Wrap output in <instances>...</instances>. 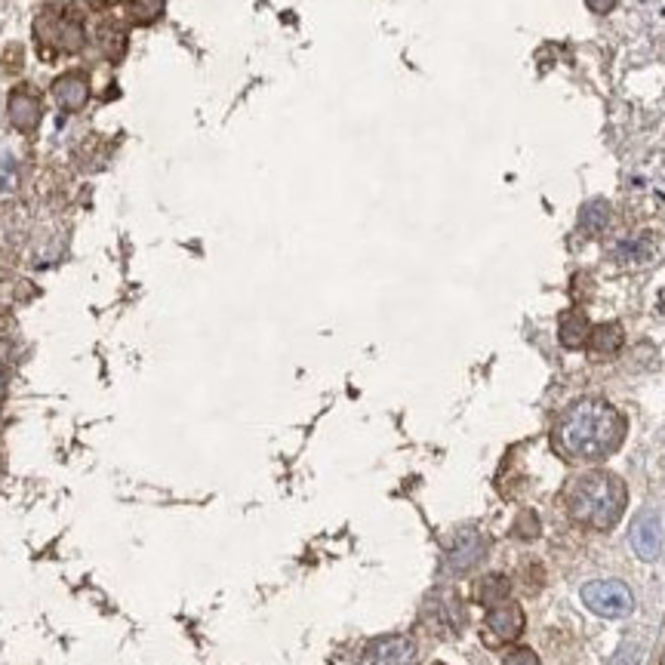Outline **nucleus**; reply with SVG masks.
<instances>
[{
    "mask_svg": "<svg viewBox=\"0 0 665 665\" xmlns=\"http://www.w3.org/2000/svg\"><path fill=\"white\" fill-rule=\"evenodd\" d=\"M625 438V419L601 398H582L561 413L555 425V447L567 459L598 462L619 450Z\"/></svg>",
    "mask_w": 665,
    "mask_h": 665,
    "instance_id": "f257e3e1",
    "label": "nucleus"
},
{
    "mask_svg": "<svg viewBox=\"0 0 665 665\" xmlns=\"http://www.w3.org/2000/svg\"><path fill=\"white\" fill-rule=\"evenodd\" d=\"M625 484L610 472H585L567 490L570 518L582 527L610 530L625 512Z\"/></svg>",
    "mask_w": 665,
    "mask_h": 665,
    "instance_id": "f03ea898",
    "label": "nucleus"
},
{
    "mask_svg": "<svg viewBox=\"0 0 665 665\" xmlns=\"http://www.w3.org/2000/svg\"><path fill=\"white\" fill-rule=\"evenodd\" d=\"M34 41L44 59L59 53H81L87 44L84 16L68 4H50L34 19Z\"/></svg>",
    "mask_w": 665,
    "mask_h": 665,
    "instance_id": "7ed1b4c3",
    "label": "nucleus"
},
{
    "mask_svg": "<svg viewBox=\"0 0 665 665\" xmlns=\"http://www.w3.org/2000/svg\"><path fill=\"white\" fill-rule=\"evenodd\" d=\"M582 601L592 613L604 616V619H622L629 616L632 607H635V598L629 592V585H622L616 579H598V582H589L582 589Z\"/></svg>",
    "mask_w": 665,
    "mask_h": 665,
    "instance_id": "20e7f679",
    "label": "nucleus"
},
{
    "mask_svg": "<svg viewBox=\"0 0 665 665\" xmlns=\"http://www.w3.org/2000/svg\"><path fill=\"white\" fill-rule=\"evenodd\" d=\"M422 619L435 635H459L465 625V604L453 592H435L422 607Z\"/></svg>",
    "mask_w": 665,
    "mask_h": 665,
    "instance_id": "39448f33",
    "label": "nucleus"
},
{
    "mask_svg": "<svg viewBox=\"0 0 665 665\" xmlns=\"http://www.w3.org/2000/svg\"><path fill=\"white\" fill-rule=\"evenodd\" d=\"M358 665H419L416 644L404 635L376 638L364 647Z\"/></svg>",
    "mask_w": 665,
    "mask_h": 665,
    "instance_id": "423d86ee",
    "label": "nucleus"
},
{
    "mask_svg": "<svg viewBox=\"0 0 665 665\" xmlns=\"http://www.w3.org/2000/svg\"><path fill=\"white\" fill-rule=\"evenodd\" d=\"M524 632V610L518 604H496L490 613H487V622H484V638L490 647L496 644H508V641H518Z\"/></svg>",
    "mask_w": 665,
    "mask_h": 665,
    "instance_id": "0eeeda50",
    "label": "nucleus"
},
{
    "mask_svg": "<svg viewBox=\"0 0 665 665\" xmlns=\"http://www.w3.org/2000/svg\"><path fill=\"white\" fill-rule=\"evenodd\" d=\"M7 111H10V121L19 133H34L44 117V99L31 84H19L10 90Z\"/></svg>",
    "mask_w": 665,
    "mask_h": 665,
    "instance_id": "6e6552de",
    "label": "nucleus"
},
{
    "mask_svg": "<svg viewBox=\"0 0 665 665\" xmlns=\"http://www.w3.org/2000/svg\"><path fill=\"white\" fill-rule=\"evenodd\" d=\"M53 99L62 111H81L90 102V77L84 71H65L53 81Z\"/></svg>",
    "mask_w": 665,
    "mask_h": 665,
    "instance_id": "1a4fd4ad",
    "label": "nucleus"
},
{
    "mask_svg": "<svg viewBox=\"0 0 665 665\" xmlns=\"http://www.w3.org/2000/svg\"><path fill=\"white\" fill-rule=\"evenodd\" d=\"M484 552H487V542H484L475 530L459 533L456 542L447 549V567H450V573L472 570V567L484 558Z\"/></svg>",
    "mask_w": 665,
    "mask_h": 665,
    "instance_id": "9d476101",
    "label": "nucleus"
},
{
    "mask_svg": "<svg viewBox=\"0 0 665 665\" xmlns=\"http://www.w3.org/2000/svg\"><path fill=\"white\" fill-rule=\"evenodd\" d=\"M629 539H632V549L641 561H656L659 552H662V527L653 515H641L632 530H629Z\"/></svg>",
    "mask_w": 665,
    "mask_h": 665,
    "instance_id": "9b49d317",
    "label": "nucleus"
},
{
    "mask_svg": "<svg viewBox=\"0 0 665 665\" xmlns=\"http://www.w3.org/2000/svg\"><path fill=\"white\" fill-rule=\"evenodd\" d=\"M472 595H475L478 604H484V607H496V604H502L508 595H512V582H508V576L490 573V576H481V579L475 582Z\"/></svg>",
    "mask_w": 665,
    "mask_h": 665,
    "instance_id": "f8f14e48",
    "label": "nucleus"
},
{
    "mask_svg": "<svg viewBox=\"0 0 665 665\" xmlns=\"http://www.w3.org/2000/svg\"><path fill=\"white\" fill-rule=\"evenodd\" d=\"M592 336V324L582 311H567L561 318V345L564 348H585Z\"/></svg>",
    "mask_w": 665,
    "mask_h": 665,
    "instance_id": "ddd939ff",
    "label": "nucleus"
},
{
    "mask_svg": "<svg viewBox=\"0 0 665 665\" xmlns=\"http://www.w3.org/2000/svg\"><path fill=\"white\" fill-rule=\"evenodd\" d=\"M589 348L592 355L598 358H610L622 348V327L619 324H601V327H592V336H589Z\"/></svg>",
    "mask_w": 665,
    "mask_h": 665,
    "instance_id": "4468645a",
    "label": "nucleus"
},
{
    "mask_svg": "<svg viewBox=\"0 0 665 665\" xmlns=\"http://www.w3.org/2000/svg\"><path fill=\"white\" fill-rule=\"evenodd\" d=\"M653 244L650 241H644V238H635V241H622L619 247H616V262L619 265H629V268H638V265H647L650 259H653Z\"/></svg>",
    "mask_w": 665,
    "mask_h": 665,
    "instance_id": "2eb2a0df",
    "label": "nucleus"
},
{
    "mask_svg": "<svg viewBox=\"0 0 665 665\" xmlns=\"http://www.w3.org/2000/svg\"><path fill=\"white\" fill-rule=\"evenodd\" d=\"M610 225V204L607 201H592V204H585L582 207V213H579V228L585 231V234H601L604 228Z\"/></svg>",
    "mask_w": 665,
    "mask_h": 665,
    "instance_id": "dca6fc26",
    "label": "nucleus"
},
{
    "mask_svg": "<svg viewBox=\"0 0 665 665\" xmlns=\"http://www.w3.org/2000/svg\"><path fill=\"white\" fill-rule=\"evenodd\" d=\"M164 7H167V0H127V13L139 25L158 22L164 16Z\"/></svg>",
    "mask_w": 665,
    "mask_h": 665,
    "instance_id": "f3484780",
    "label": "nucleus"
},
{
    "mask_svg": "<svg viewBox=\"0 0 665 665\" xmlns=\"http://www.w3.org/2000/svg\"><path fill=\"white\" fill-rule=\"evenodd\" d=\"M99 41H102V50L108 53V59H117V56L124 53L127 34H124V31H117V28H111V25H105V28L99 31Z\"/></svg>",
    "mask_w": 665,
    "mask_h": 665,
    "instance_id": "a211bd4d",
    "label": "nucleus"
},
{
    "mask_svg": "<svg viewBox=\"0 0 665 665\" xmlns=\"http://www.w3.org/2000/svg\"><path fill=\"white\" fill-rule=\"evenodd\" d=\"M515 536L521 539H536L539 536V518L536 512H521L518 521H515Z\"/></svg>",
    "mask_w": 665,
    "mask_h": 665,
    "instance_id": "6ab92c4d",
    "label": "nucleus"
},
{
    "mask_svg": "<svg viewBox=\"0 0 665 665\" xmlns=\"http://www.w3.org/2000/svg\"><path fill=\"white\" fill-rule=\"evenodd\" d=\"M502 665H542V662H539V656L530 647H515V650L505 653Z\"/></svg>",
    "mask_w": 665,
    "mask_h": 665,
    "instance_id": "aec40b11",
    "label": "nucleus"
},
{
    "mask_svg": "<svg viewBox=\"0 0 665 665\" xmlns=\"http://www.w3.org/2000/svg\"><path fill=\"white\" fill-rule=\"evenodd\" d=\"M616 4H619V0H585V7H589L592 13H598V16L613 13V10H616Z\"/></svg>",
    "mask_w": 665,
    "mask_h": 665,
    "instance_id": "412c9836",
    "label": "nucleus"
},
{
    "mask_svg": "<svg viewBox=\"0 0 665 665\" xmlns=\"http://www.w3.org/2000/svg\"><path fill=\"white\" fill-rule=\"evenodd\" d=\"M4 395H7V376L0 370V401H4Z\"/></svg>",
    "mask_w": 665,
    "mask_h": 665,
    "instance_id": "4be33fe9",
    "label": "nucleus"
},
{
    "mask_svg": "<svg viewBox=\"0 0 665 665\" xmlns=\"http://www.w3.org/2000/svg\"><path fill=\"white\" fill-rule=\"evenodd\" d=\"M659 311L665 315V290H662V296H659Z\"/></svg>",
    "mask_w": 665,
    "mask_h": 665,
    "instance_id": "5701e85b",
    "label": "nucleus"
},
{
    "mask_svg": "<svg viewBox=\"0 0 665 665\" xmlns=\"http://www.w3.org/2000/svg\"><path fill=\"white\" fill-rule=\"evenodd\" d=\"M4 321H7V308H4V305H0V324H4Z\"/></svg>",
    "mask_w": 665,
    "mask_h": 665,
    "instance_id": "b1692460",
    "label": "nucleus"
},
{
    "mask_svg": "<svg viewBox=\"0 0 665 665\" xmlns=\"http://www.w3.org/2000/svg\"><path fill=\"white\" fill-rule=\"evenodd\" d=\"M93 4H105V0H93Z\"/></svg>",
    "mask_w": 665,
    "mask_h": 665,
    "instance_id": "393cba45",
    "label": "nucleus"
},
{
    "mask_svg": "<svg viewBox=\"0 0 665 665\" xmlns=\"http://www.w3.org/2000/svg\"><path fill=\"white\" fill-rule=\"evenodd\" d=\"M435 665H444V662H435Z\"/></svg>",
    "mask_w": 665,
    "mask_h": 665,
    "instance_id": "a878e982",
    "label": "nucleus"
}]
</instances>
